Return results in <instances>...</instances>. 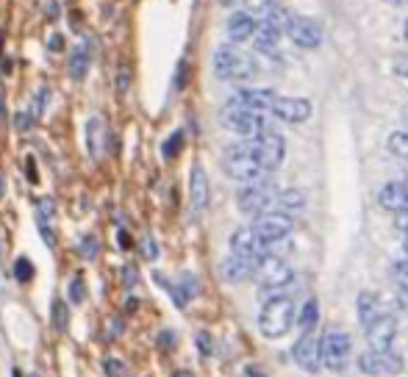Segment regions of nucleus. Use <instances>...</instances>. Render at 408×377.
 I'll use <instances>...</instances> for the list:
<instances>
[{
  "label": "nucleus",
  "mask_w": 408,
  "mask_h": 377,
  "mask_svg": "<svg viewBox=\"0 0 408 377\" xmlns=\"http://www.w3.org/2000/svg\"><path fill=\"white\" fill-rule=\"evenodd\" d=\"M258 17H255L253 11H233L228 17V26H225V33H228V39L233 45H242V42H250L255 39V33H258Z\"/></svg>",
  "instance_id": "obj_16"
},
{
  "label": "nucleus",
  "mask_w": 408,
  "mask_h": 377,
  "mask_svg": "<svg viewBox=\"0 0 408 377\" xmlns=\"http://www.w3.org/2000/svg\"><path fill=\"white\" fill-rule=\"evenodd\" d=\"M275 98H278V95H275L272 89H255V86H245V89H236V95L230 98V103L245 105V108H255V111H267V114H270V108H272Z\"/></svg>",
  "instance_id": "obj_17"
},
{
  "label": "nucleus",
  "mask_w": 408,
  "mask_h": 377,
  "mask_svg": "<svg viewBox=\"0 0 408 377\" xmlns=\"http://www.w3.org/2000/svg\"><path fill=\"white\" fill-rule=\"evenodd\" d=\"M128 83H131V76H128L126 67H120V73H117V89H120V92H126Z\"/></svg>",
  "instance_id": "obj_33"
},
{
  "label": "nucleus",
  "mask_w": 408,
  "mask_h": 377,
  "mask_svg": "<svg viewBox=\"0 0 408 377\" xmlns=\"http://www.w3.org/2000/svg\"><path fill=\"white\" fill-rule=\"evenodd\" d=\"M400 36H403V42L408 45V20L403 23V31H400Z\"/></svg>",
  "instance_id": "obj_40"
},
{
  "label": "nucleus",
  "mask_w": 408,
  "mask_h": 377,
  "mask_svg": "<svg viewBox=\"0 0 408 377\" xmlns=\"http://www.w3.org/2000/svg\"><path fill=\"white\" fill-rule=\"evenodd\" d=\"M70 289H73V291H70L73 302H81V300H83V294H81V277H76V280L70 283Z\"/></svg>",
  "instance_id": "obj_34"
},
{
  "label": "nucleus",
  "mask_w": 408,
  "mask_h": 377,
  "mask_svg": "<svg viewBox=\"0 0 408 377\" xmlns=\"http://www.w3.org/2000/svg\"><path fill=\"white\" fill-rule=\"evenodd\" d=\"M367 341L372 350H392L397 341V319L392 314H383L381 319L367 327Z\"/></svg>",
  "instance_id": "obj_15"
},
{
  "label": "nucleus",
  "mask_w": 408,
  "mask_h": 377,
  "mask_svg": "<svg viewBox=\"0 0 408 377\" xmlns=\"http://www.w3.org/2000/svg\"><path fill=\"white\" fill-rule=\"evenodd\" d=\"M356 311H358V322L364 327H369L375 319H381L383 314H386V308H383V300L378 294H372V291H361L356 297Z\"/></svg>",
  "instance_id": "obj_21"
},
{
  "label": "nucleus",
  "mask_w": 408,
  "mask_h": 377,
  "mask_svg": "<svg viewBox=\"0 0 408 377\" xmlns=\"http://www.w3.org/2000/svg\"><path fill=\"white\" fill-rule=\"evenodd\" d=\"M14 275L20 277V280H28V277H31V261H28V258H20V261L14 264Z\"/></svg>",
  "instance_id": "obj_32"
},
{
  "label": "nucleus",
  "mask_w": 408,
  "mask_h": 377,
  "mask_svg": "<svg viewBox=\"0 0 408 377\" xmlns=\"http://www.w3.org/2000/svg\"><path fill=\"white\" fill-rule=\"evenodd\" d=\"M386 148L397 158H408V130H392L386 139Z\"/></svg>",
  "instance_id": "obj_27"
},
{
  "label": "nucleus",
  "mask_w": 408,
  "mask_h": 377,
  "mask_svg": "<svg viewBox=\"0 0 408 377\" xmlns=\"http://www.w3.org/2000/svg\"><path fill=\"white\" fill-rule=\"evenodd\" d=\"M211 70L217 81H228V83H248L258 76V64L248 53L236 51L233 45H223L211 56Z\"/></svg>",
  "instance_id": "obj_1"
},
{
  "label": "nucleus",
  "mask_w": 408,
  "mask_h": 377,
  "mask_svg": "<svg viewBox=\"0 0 408 377\" xmlns=\"http://www.w3.org/2000/svg\"><path fill=\"white\" fill-rule=\"evenodd\" d=\"M158 252H155V242L153 239H145V258H155Z\"/></svg>",
  "instance_id": "obj_36"
},
{
  "label": "nucleus",
  "mask_w": 408,
  "mask_h": 377,
  "mask_svg": "<svg viewBox=\"0 0 408 377\" xmlns=\"http://www.w3.org/2000/svg\"><path fill=\"white\" fill-rule=\"evenodd\" d=\"M51 48H53V53H58V48H64V39H61L58 33H56V36L51 39Z\"/></svg>",
  "instance_id": "obj_37"
},
{
  "label": "nucleus",
  "mask_w": 408,
  "mask_h": 377,
  "mask_svg": "<svg viewBox=\"0 0 408 377\" xmlns=\"http://www.w3.org/2000/svg\"><path fill=\"white\" fill-rule=\"evenodd\" d=\"M397 230H400L403 236H408V211H400V214H397Z\"/></svg>",
  "instance_id": "obj_35"
},
{
  "label": "nucleus",
  "mask_w": 408,
  "mask_h": 377,
  "mask_svg": "<svg viewBox=\"0 0 408 377\" xmlns=\"http://www.w3.org/2000/svg\"><path fill=\"white\" fill-rule=\"evenodd\" d=\"M292 358L300 369H306L311 375H317L322 369V336L317 333V327L300 333V339L292 347Z\"/></svg>",
  "instance_id": "obj_10"
},
{
  "label": "nucleus",
  "mask_w": 408,
  "mask_h": 377,
  "mask_svg": "<svg viewBox=\"0 0 408 377\" xmlns=\"http://www.w3.org/2000/svg\"><path fill=\"white\" fill-rule=\"evenodd\" d=\"M230 252L236 255H245L250 261H258L267 255V242L258 236V230L253 225H245V227H236L230 233Z\"/></svg>",
  "instance_id": "obj_12"
},
{
  "label": "nucleus",
  "mask_w": 408,
  "mask_h": 377,
  "mask_svg": "<svg viewBox=\"0 0 408 377\" xmlns=\"http://www.w3.org/2000/svg\"><path fill=\"white\" fill-rule=\"evenodd\" d=\"M89 73V51L83 45H78L76 51L70 53V78L73 81H83Z\"/></svg>",
  "instance_id": "obj_25"
},
{
  "label": "nucleus",
  "mask_w": 408,
  "mask_h": 377,
  "mask_svg": "<svg viewBox=\"0 0 408 377\" xmlns=\"http://www.w3.org/2000/svg\"><path fill=\"white\" fill-rule=\"evenodd\" d=\"M253 277L258 280L261 289H283L295 280V269L289 267V261L281 255H264L255 261V272Z\"/></svg>",
  "instance_id": "obj_8"
},
{
  "label": "nucleus",
  "mask_w": 408,
  "mask_h": 377,
  "mask_svg": "<svg viewBox=\"0 0 408 377\" xmlns=\"http://www.w3.org/2000/svg\"><path fill=\"white\" fill-rule=\"evenodd\" d=\"M270 117L272 120H281L289 125H300L311 117V103L306 98H275L272 108H270Z\"/></svg>",
  "instance_id": "obj_14"
},
{
  "label": "nucleus",
  "mask_w": 408,
  "mask_h": 377,
  "mask_svg": "<svg viewBox=\"0 0 408 377\" xmlns=\"http://www.w3.org/2000/svg\"><path fill=\"white\" fill-rule=\"evenodd\" d=\"M350 355H353V341L345 330H328L322 336V366L328 372L333 375L345 372L350 363Z\"/></svg>",
  "instance_id": "obj_7"
},
{
  "label": "nucleus",
  "mask_w": 408,
  "mask_h": 377,
  "mask_svg": "<svg viewBox=\"0 0 408 377\" xmlns=\"http://www.w3.org/2000/svg\"><path fill=\"white\" fill-rule=\"evenodd\" d=\"M220 125L228 128L230 133L242 136V139H250L258 136L264 130H270V114L267 111H255V108H245V105H236V103H225L223 111H220Z\"/></svg>",
  "instance_id": "obj_2"
},
{
  "label": "nucleus",
  "mask_w": 408,
  "mask_h": 377,
  "mask_svg": "<svg viewBox=\"0 0 408 377\" xmlns=\"http://www.w3.org/2000/svg\"><path fill=\"white\" fill-rule=\"evenodd\" d=\"M95 250H98V247H95V239L89 236V239H86V255L92 258V255H95Z\"/></svg>",
  "instance_id": "obj_38"
},
{
  "label": "nucleus",
  "mask_w": 408,
  "mask_h": 377,
  "mask_svg": "<svg viewBox=\"0 0 408 377\" xmlns=\"http://www.w3.org/2000/svg\"><path fill=\"white\" fill-rule=\"evenodd\" d=\"M295 319H297L295 302L289 300L286 294H278V297H270L264 302V308L258 311V330L267 339H283L292 330Z\"/></svg>",
  "instance_id": "obj_3"
},
{
  "label": "nucleus",
  "mask_w": 408,
  "mask_h": 377,
  "mask_svg": "<svg viewBox=\"0 0 408 377\" xmlns=\"http://www.w3.org/2000/svg\"><path fill=\"white\" fill-rule=\"evenodd\" d=\"M378 202H381V208H386V211H394V214L408 211L406 183H403V180H389V183H383L381 192H378Z\"/></svg>",
  "instance_id": "obj_20"
},
{
  "label": "nucleus",
  "mask_w": 408,
  "mask_h": 377,
  "mask_svg": "<svg viewBox=\"0 0 408 377\" xmlns=\"http://www.w3.org/2000/svg\"><path fill=\"white\" fill-rule=\"evenodd\" d=\"M317 319H320V302L311 297L300 308V314H297V325L303 327V330H311V327H317Z\"/></svg>",
  "instance_id": "obj_26"
},
{
  "label": "nucleus",
  "mask_w": 408,
  "mask_h": 377,
  "mask_svg": "<svg viewBox=\"0 0 408 377\" xmlns=\"http://www.w3.org/2000/svg\"><path fill=\"white\" fill-rule=\"evenodd\" d=\"M253 227L258 230V236L270 244V242H278V239H289V233H292V217L289 214H281V211H267V214H258L255 217Z\"/></svg>",
  "instance_id": "obj_13"
},
{
  "label": "nucleus",
  "mask_w": 408,
  "mask_h": 377,
  "mask_svg": "<svg viewBox=\"0 0 408 377\" xmlns=\"http://www.w3.org/2000/svg\"><path fill=\"white\" fill-rule=\"evenodd\" d=\"M392 275L397 277V283H403V286H408V255H403V258H397V261L392 264Z\"/></svg>",
  "instance_id": "obj_29"
},
{
  "label": "nucleus",
  "mask_w": 408,
  "mask_h": 377,
  "mask_svg": "<svg viewBox=\"0 0 408 377\" xmlns=\"http://www.w3.org/2000/svg\"><path fill=\"white\" fill-rule=\"evenodd\" d=\"M286 36L292 39L295 48L300 51H317L325 39V31L317 20H308V17H292V23L286 28Z\"/></svg>",
  "instance_id": "obj_11"
},
{
  "label": "nucleus",
  "mask_w": 408,
  "mask_h": 377,
  "mask_svg": "<svg viewBox=\"0 0 408 377\" xmlns=\"http://www.w3.org/2000/svg\"><path fill=\"white\" fill-rule=\"evenodd\" d=\"M303 208H306V192H300V189H283V192H278V197H275V208L272 211H281V214L295 217Z\"/></svg>",
  "instance_id": "obj_23"
},
{
  "label": "nucleus",
  "mask_w": 408,
  "mask_h": 377,
  "mask_svg": "<svg viewBox=\"0 0 408 377\" xmlns=\"http://www.w3.org/2000/svg\"><path fill=\"white\" fill-rule=\"evenodd\" d=\"M261 23V20H258ZM286 33L283 28H278V26H270V23H261L258 26V33H255V48L261 53H272L275 48H278V42H281V36Z\"/></svg>",
  "instance_id": "obj_24"
},
{
  "label": "nucleus",
  "mask_w": 408,
  "mask_h": 377,
  "mask_svg": "<svg viewBox=\"0 0 408 377\" xmlns=\"http://www.w3.org/2000/svg\"><path fill=\"white\" fill-rule=\"evenodd\" d=\"M245 142H248V148L258 155V161L264 164V170H267L270 175L281 167L283 158H286V139H283L275 128H270V130H264V133H258V136H250V139H245Z\"/></svg>",
  "instance_id": "obj_6"
},
{
  "label": "nucleus",
  "mask_w": 408,
  "mask_h": 377,
  "mask_svg": "<svg viewBox=\"0 0 408 377\" xmlns=\"http://www.w3.org/2000/svg\"><path fill=\"white\" fill-rule=\"evenodd\" d=\"M208 197H211V186H208V175L200 164L192 167L189 172V200H192V208L200 214L208 208Z\"/></svg>",
  "instance_id": "obj_18"
},
{
  "label": "nucleus",
  "mask_w": 408,
  "mask_h": 377,
  "mask_svg": "<svg viewBox=\"0 0 408 377\" xmlns=\"http://www.w3.org/2000/svg\"><path fill=\"white\" fill-rule=\"evenodd\" d=\"M180 289H183V300H189V297L198 294V280L189 275V272H183L180 275Z\"/></svg>",
  "instance_id": "obj_30"
},
{
  "label": "nucleus",
  "mask_w": 408,
  "mask_h": 377,
  "mask_svg": "<svg viewBox=\"0 0 408 377\" xmlns=\"http://www.w3.org/2000/svg\"><path fill=\"white\" fill-rule=\"evenodd\" d=\"M198 341H200V350H203V355H208V336H205V333H200V339H198Z\"/></svg>",
  "instance_id": "obj_39"
},
{
  "label": "nucleus",
  "mask_w": 408,
  "mask_h": 377,
  "mask_svg": "<svg viewBox=\"0 0 408 377\" xmlns=\"http://www.w3.org/2000/svg\"><path fill=\"white\" fill-rule=\"evenodd\" d=\"M180 145H183V133L180 130H175L167 142H164V148H161V153H164V158H175L180 150Z\"/></svg>",
  "instance_id": "obj_28"
},
{
  "label": "nucleus",
  "mask_w": 408,
  "mask_h": 377,
  "mask_svg": "<svg viewBox=\"0 0 408 377\" xmlns=\"http://www.w3.org/2000/svg\"><path fill=\"white\" fill-rule=\"evenodd\" d=\"M389 3H392V6H406L408 0H389Z\"/></svg>",
  "instance_id": "obj_41"
},
{
  "label": "nucleus",
  "mask_w": 408,
  "mask_h": 377,
  "mask_svg": "<svg viewBox=\"0 0 408 377\" xmlns=\"http://www.w3.org/2000/svg\"><path fill=\"white\" fill-rule=\"evenodd\" d=\"M253 272H255V261L245 258V255H236V252H230L228 258L220 264V275H223V280H228V283H242V280L253 277Z\"/></svg>",
  "instance_id": "obj_19"
},
{
  "label": "nucleus",
  "mask_w": 408,
  "mask_h": 377,
  "mask_svg": "<svg viewBox=\"0 0 408 377\" xmlns=\"http://www.w3.org/2000/svg\"><path fill=\"white\" fill-rule=\"evenodd\" d=\"M0 117H3V95H0Z\"/></svg>",
  "instance_id": "obj_42"
},
{
  "label": "nucleus",
  "mask_w": 408,
  "mask_h": 377,
  "mask_svg": "<svg viewBox=\"0 0 408 377\" xmlns=\"http://www.w3.org/2000/svg\"><path fill=\"white\" fill-rule=\"evenodd\" d=\"M275 197H278V186L275 180L267 175L261 180H253V183H245L236 195V205L242 214L248 217H258V214H267L275 208Z\"/></svg>",
  "instance_id": "obj_5"
},
{
  "label": "nucleus",
  "mask_w": 408,
  "mask_h": 377,
  "mask_svg": "<svg viewBox=\"0 0 408 377\" xmlns=\"http://www.w3.org/2000/svg\"><path fill=\"white\" fill-rule=\"evenodd\" d=\"M106 136H108L106 123H103L101 117H92L86 123V148L92 153V158H103V153H106Z\"/></svg>",
  "instance_id": "obj_22"
},
{
  "label": "nucleus",
  "mask_w": 408,
  "mask_h": 377,
  "mask_svg": "<svg viewBox=\"0 0 408 377\" xmlns=\"http://www.w3.org/2000/svg\"><path fill=\"white\" fill-rule=\"evenodd\" d=\"M356 366L361 375L381 377V375H400L403 372V355L394 350H369L356 358Z\"/></svg>",
  "instance_id": "obj_9"
},
{
  "label": "nucleus",
  "mask_w": 408,
  "mask_h": 377,
  "mask_svg": "<svg viewBox=\"0 0 408 377\" xmlns=\"http://www.w3.org/2000/svg\"><path fill=\"white\" fill-rule=\"evenodd\" d=\"M223 170H225V175L239 180V183H253V180H261V177L270 175V172L264 170V164L258 161V155L248 148L245 139H242L239 145H230L228 150H225V155H223Z\"/></svg>",
  "instance_id": "obj_4"
},
{
  "label": "nucleus",
  "mask_w": 408,
  "mask_h": 377,
  "mask_svg": "<svg viewBox=\"0 0 408 377\" xmlns=\"http://www.w3.org/2000/svg\"><path fill=\"white\" fill-rule=\"evenodd\" d=\"M392 73L397 78H408V53H400L392 58Z\"/></svg>",
  "instance_id": "obj_31"
}]
</instances>
